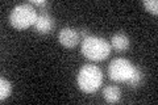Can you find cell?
I'll list each match as a JSON object with an SVG mask.
<instances>
[{
	"label": "cell",
	"mask_w": 158,
	"mask_h": 105,
	"mask_svg": "<svg viewBox=\"0 0 158 105\" xmlns=\"http://www.w3.org/2000/svg\"><path fill=\"white\" fill-rule=\"evenodd\" d=\"M54 26H56L54 18L49 13H46L45 11H44L41 14H38L36 22H34V29H36V32L40 33V34L52 33Z\"/></svg>",
	"instance_id": "cell-6"
},
{
	"label": "cell",
	"mask_w": 158,
	"mask_h": 105,
	"mask_svg": "<svg viewBox=\"0 0 158 105\" xmlns=\"http://www.w3.org/2000/svg\"><path fill=\"white\" fill-rule=\"evenodd\" d=\"M12 93V86L6 78H2L0 79V100L4 101L7 97L11 96Z\"/></svg>",
	"instance_id": "cell-9"
},
{
	"label": "cell",
	"mask_w": 158,
	"mask_h": 105,
	"mask_svg": "<svg viewBox=\"0 0 158 105\" xmlns=\"http://www.w3.org/2000/svg\"><path fill=\"white\" fill-rule=\"evenodd\" d=\"M103 97H104L107 103L116 104L121 100V91L116 86H108L103 89Z\"/></svg>",
	"instance_id": "cell-8"
},
{
	"label": "cell",
	"mask_w": 158,
	"mask_h": 105,
	"mask_svg": "<svg viewBox=\"0 0 158 105\" xmlns=\"http://www.w3.org/2000/svg\"><path fill=\"white\" fill-rule=\"evenodd\" d=\"M111 46L117 50V51H127L131 46L129 38H128L127 34H124L123 32H118L116 34H113L111 38Z\"/></svg>",
	"instance_id": "cell-7"
},
{
	"label": "cell",
	"mask_w": 158,
	"mask_h": 105,
	"mask_svg": "<svg viewBox=\"0 0 158 105\" xmlns=\"http://www.w3.org/2000/svg\"><path fill=\"white\" fill-rule=\"evenodd\" d=\"M78 32H79V36H82L83 38H86V37L90 36V34H88V30H87V29H85V28L81 29V30H78Z\"/></svg>",
	"instance_id": "cell-13"
},
{
	"label": "cell",
	"mask_w": 158,
	"mask_h": 105,
	"mask_svg": "<svg viewBox=\"0 0 158 105\" xmlns=\"http://www.w3.org/2000/svg\"><path fill=\"white\" fill-rule=\"evenodd\" d=\"M81 51L87 59L92 62H100L110 55L111 45L104 38L98 36H88L83 38L81 45Z\"/></svg>",
	"instance_id": "cell-1"
},
{
	"label": "cell",
	"mask_w": 158,
	"mask_h": 105,
	"mask_svg": "<svg viewBox=\"0 0 158 105\" xmlns=\"http://www.w3.org/2000/svg\"><path fill=\"white\" fill-rule=\"evenodd\" d=\"M79 32L73 28H62L58 33V41L65 47H74L79 43Z\"/></svg>",
	"instance_id": "cell-5"
},
{
	"label": "cell",
	"mask_w": 158,
	"mask_h": 105,
	"mask_svg": "<svg viewBox=\"0 0 158 105\" xmlns=\"http://www.w3.org/2000/svg\"><path fill=\"white\" fill-rule=\"evenodd\" d=\"M142 80H144V72H142V70H141V68L136 67L135 74L132 75V78H131L127 83L129 84L131 87H137V86H140V84L142 83Z\"/></svg>",
	"instance_id": "cell-10"
},
{
	"label": "cell",
	"mask_w": 158,
	"mask_h": 105,
	"mask_svg": "<svg viewBox=\"0 0 158 105\" xmlns=\"http://www.w3.org/2000/svg\"><path fill=\"white\" fill-rule=\"evenodd\" d=\"M142 4H144L145 9L149 13H152V14L158 13V2L157 0H145V2H142Z\"/></svg>",
	"instance_id": "cell-11"
},
{
	"label": "cell",
	"mask_w": 158,
	"mask_h": 105,
	"mask_svg": "<svg viewBox=\"0 0 158 105\" xmlns=\"http://www.w3.org/2000/svg\"><path fill=\"white\" fill-rule=\"evenodd\" d=\"M136 66L128 59L124 58H116L111 62L108 67V75L112 80L115 82H128L135 74Z\"/></svg>",
	"instance_id": "cell-4"
},
{
	"label": "cell",
	"mask_w": 158,
	"mask_h": 105,
	"mask_svg": "<svg viewBox=\"0 0 158 105\" xmlns=\"http://www.w3.org/2000/svg\"><path fill=\"white\" fill-rule=\"evenodd\" d=\"M103 82V72L95 64H85L79 70L77 83L78 87L86 93L96 92L102 86Z\"/></svg>",
	"instance_id": "cell-2"
},
{
	"label": "cell",
	"mask_w": 158,
	"mask_h": 105,
	"mask_svg": "<svg viewBox=\"0 0 158 105\" xmlns=\"http://www.w3.org/2000/svg\"><path fill=\"white\" fill-rule=\"evenodd\" d=\"M37 16V11L33 8L31 3H23L12 9L11 14H9V21L15 29L21 30V29H27L34 25Z\"/></svg>",
	"instance_id": "cell-3"
},
{
	"label": "cell",
	"mask_w": 158,
	"mask_h": 105,
	"mask_svg": "<svg viewBox=\"0 0 158 105\" xmlns=\"http://www.w3.org/2000/svg\"><path fill=\"white\" fill-rule=\"evenodd\" d=\"M31 4H34V6L41 7V8H46V7H49V3L46 2V0H32Z\"/></svg>",
	"instance_id": "cell-12"
}]
</instances>
